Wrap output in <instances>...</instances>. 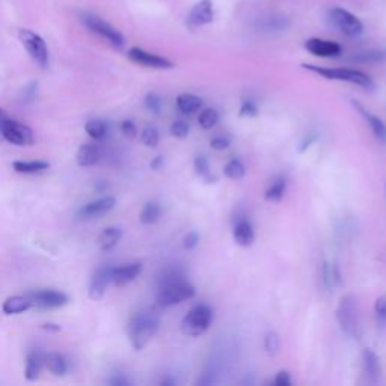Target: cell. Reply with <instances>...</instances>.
<instances>
[{"label": "cell", "instance_id": "4fadbf2b", "mask_svg": "<svg viewBox=\"0 0 386 386\" xmlns=\"http://www.w3.org/2000/svg\"><path fill=\"white\" fill-rule=\"evenodd\" d=\"M214 20V9H213V0H200L195 4V6L191 9V14L187 17V23L192 29L202 27L210 25Z\"/></svg>", "mask_w": 386, "mask_h": 386}, {"label": "cell", "instance_id": "6da1fadb", "mask_svg": "<svg viewBox=\"0 0 386 386\" xmlns=\"http://www.w3.org/2000/svg\"><path fill=\"white\" fill-rule=\"evenodd\" d=\"M158 315L154 311L136 312L128 323V338L135 350H142L158 331Z\"/></svg>", "mask_w": 386, "mask_h": 386}, {"label": "cell", "instance_id": "8d00e7d4", "mask_svg": "<svg viewBox=\"0 0 386 386\" xmlns=\"http://www.w3.org/2000/svg\"><path fill=\"white\" fill-rule=\"evenodd\" d=\"M145 107L150 111L151 113L154 115H158L162 112V107H163V102H162V97L158 94H154V92H150L146 94L145 97Z\"/></svg>", "mask_w": 386, "mask_h": 386}, {"label": "cell", "instance_id": "2e32d148", "mask_svg": "<svg viewBox=\"0 0 386 386\" xmlns=\"http://www.w3.org/2000/svg\"><path fill=\"white\" fill-rule=\"evenodd\" d=\"M233 237H234V242L243 247H247L254 243L255 231L251 221L247 219V217H239V219L235 221L233 226Z\"/></svg>", "mask_w": 386, "mask_h": 386}, {"label": "cell", "instance_id": "484cf974", "mask_svg": "<svg viewBox=\"0 0 386 386\" xmlns=\"http://www.w3.org/2000/svg\"><path fill=\"white\" fill-rule=\"evenodd\" d=\"M350 61L358 64H380L386 61V52L383 50H364L352 55Z\"/></svg>", "mask_w": 386, "mask_h": 386}, {"label": "cell", "instance_id": "cb8c5ba5", "mask_svg": "<svg viewBox=\"0 0 386 386\" xmlns=\"http://www.w3.org/2000/svg\"><path fill=\"white\" fill-rule=\"evenodd\" d=\"M32 301L29 299V296H13V298H8L4 302L2 310L8 315H14V314H22L27 311L29 308H32Z\"/></svg>", "mask_w": 386, "mask_h": 386}, {"label": "cell", "instance_id": "9c48e42d", "mask_svg": "<svg viewBox=\"0 0 386 386\" xmlns=\"http://www.w3.org/2000/svg\"><path fill=\"white\" fill-rule=\"evenodd\" d=\"M331 20L333 26L343 32L345 36L356 38L364 34V25L361 20L353 15L347 9L333 8L331 11Z\"/></svg>", "mask_w": 386, "mask_h": 386}, {"label": "cell", "instance_id": "8992f818", "mask_svg": "<svg viewBox=\"0 0 386 386\" xmlns=\"http://www.w3.org/2000/svg\"><path fill=\"white\" fill-rule=\"evenodd\" d=\"M0 133L9 144L17 146L34 144V133L31 128L9 118L2 109H0Z\"/></svg>", "mask_w": 386, "mask_h": 386}, {"label": "cell", "instance_id": "3957f363", "mask_svg": "<svg viewBox=\"0 0 386 386\" xmlns=\"http://www.w3.org/2000/svg\"><path fill=\"white\" fill-rule=\"evenodd\" d=\"M336 320H338L343 332L358 338L361 333V319H359V306L358 301L353 294H347L340 301L336 308Z\"/></svg>", "mask_w": 386, "mask_h": 386}, {"label": "cell", "instance_id": "d6a6232c", "mask_svg": "<svg viewBox=\"0 0 386 386\" xmlns=\"http://www.w3.org/2000/svg\"><path fill=\"white\" fill-rule=\"evenodd\" d=\"M86 133L89 137H92L94 141H102L107 135V124L100 120H92L86 124Z\"/></svg>", "mask_w": 386, "mask_h": 386}, {"label": "cell", "instance_id": "f6af8a7d", "mask_svg": "<svg viewBox=\"0 0 386 386\" xmlns=\"http://www.w3.org/2000/svg\"><path fill=\"white\" fill-rule=\"evenodd\" d=\"M198 242H200V235H198L196 233H189L184 237L183 246L187 251H191V249H195V247L198 246Z\"/></svg>", "mask_w": 386, "mask_h": 386}, {"label": "cell", "instance_id": "8fae6325", "mask_svg": "<svg viewBox=\"0 0 386 386\" xmlns=\"http://www.w3.org/2000/svg\"><path fill=\"white\" fill-rule=\"evenodd\" d=\"M27 296L29 299L32 301L34 306H38V308H44V310L61 308V306L67 305L68 302L67 294L57 290H38Z\"/></svg>", "mask_w": 386, "mask_h": 386}, {"label": "cell", "instance_id": "44dd1931", "mask_svg": "<svg viewBox=\"0 0 386 386\" xmlns=\"http://www.w3.org/2000/svg\"><path fill=\"white\" fill-rule=\"evenodd\" d=\"M44 365H46V354L38 350H32L26 358L25 378L31 382L36 380L39 378V374H41Z\"/></svg>", "mask_w": 386, "mask_h": 386}, {"label": "cell", "instance_id": "4316f807", "mask_svg": "<svg viewBox=\"0 0 386 386\" xmlns=\"http://www.w3.org/2000/svg\"><path fill=\"white\" fill-rule=\"evenodd\" d=\"M46 365L50 373L55 375H64L68 370V364L65 361L64 356L59 353H48L46 354Z\"/></svg>", "mask_w": 386, "mask_h": 386}, {"label": "cell", "instance_id": "7dc6e473", "mask_svg": "<svg viewBox=\"0 0 386 386\" xmlns=\"http://www.w3.org/2000/svg\"><path fill=\"white\" fill-rule=\"evenodd\" d=\"M109 383L113 385V386H127V385H130V380H128L127 378H124L123 374H115L113 378L109 380Z\"/></svg>", "mask_w": 386, "mask_h": 386}, {"label": "cell", "instance_id": "7bdbcfd3", "mask_svg": "<svg viewBox=\"0 0 386 386\" xmlns=\"http://www.w3.org/2000/svg\"><path fill=\"white\" fill-rule=\"evenodd\" d=\"M212 148L216 151H223L226 148L230 146V139L226 136H214L212 142H210Z\"/></svg>", "mask_w": 386, "mask_h": 386}, {"label": "cell", "instance_id": "bcb514c9", "mask_svg": "<svg viewBox=\"0 0 386 386\" xmlns=\"http://www.w3.org/2000/svg\"><path fill=\"white\" fill-rule=\"evenodd\" d=\"M273 383L278 385V386H290L293 383L290 373L289 371H280L278 374H276Z\"/></svg>", "mask_w": 386, "mask_h": 386}, {"label": "cell", "instance_id": "d6986e66", "mask_svg": "<svg viewBox=\"0 0 386 386\" xmlns=\"http://www.w3.org/2000/svg\"><path fill=\"white\" fill-rule=\"evenodd\" d=\"M362 362H364V370L365 374L371 383H378L382 378V367H380V359L378 358L371 349H364L362 352Z\"/></svg>", "mask_w": 386, "mask_h": 386}, {"label": "cell", "instance_id": "60d3db41", "mask_svg": "<svg viewBox=\"0 0 386 386\" xmlns=\"http://www.w3.org/2000/svg\"><path fill=\"white\" fill-rule=\"evenodd\" d=\"M374 312L379 324H386V296H380L374 303Z\"/></svg>", "mask_w": 386, "mask_h": 386}, {"label": "cell", "instance_id": "7c38bea8", "mask_svg": "<svg viewBox=\"0 0 386 386\" xmlns=\"http://www.w3.org/2000/svg\"><path fill=\"white\" fill-rule=\"evenodd\" d=\"M112 266H102L100 269H97L91 278V284H89V298L92 301H100L106 294L107 287L112 284Z\"/></svg>", "mask_w": 386, "mask_h": 386}, {"label": "cell", "instance_id": "ee69618b", "mask_svg": "<svg viewBox=\"0 0 386 386\" xmlns=\"http://www.w3.org/2000/svg\"><path fill=\"white\" fill-rule=\"evenodd\" d=\"M121 132L124 133L125 137H128V139H133V137H136L137 135V127L132 120H125L121 124Z\"/></svg>", "mask_w": 386, "mask_h": 386}, {"label": "cell", "instance_id": "681fc988", "mask_svg": "<svg viewBox=\"0 0 386 386\" xmlns=\"http://www.w3.org/2000/svg\"><path fill=\"white\" fill-rule=\"evenodd\" d=\"M315 141V136H310V137H305V141L301 144L302 146H301V151H305L306 150V148H310L311 146V144Z\"/></svg>", "mask_w": 386, "mask_h": 386}, {"label": "cell", "instance_id": "5bb4252c", "mask_svg": "<svg viewBox=\"0 0 386 386\" xmlns=\"http://www.w3.org/2000/svg\"><path fill=\"white\" fill-rule=\"evenodd\" d=\"M116 200L113 196H103L100 200H95L85 204L81 210H78L77 216L81 219H95V217H100L111 210L115 209Z\"/></svg>", "mask_w": 386, "mask_h": 386}, {"label": "cell", "instance_id": "5b68a950", "mask_svg": "<svg viewBox=\"0 0 386 386\" xmlns=\"http://www.w3.org/2000/svg\"><path fill=\"white\" fill-rule=\"evenodd\" d=\"M193 296H195V287L187 280H183V281H177L172 284L158 287L156 302L160 308H170V306L192 299Z\"/></svg>", "mask_w": 386, "mask_h": 386}, {"label": "cell", "instance_id": "e575fe53", "mask_svg": "<svg viewBox=\"0 0 386 386\" xmlns=\"http://www.w3.org/2000/svg\"><path fill=\"white\" fill-rule=\"evenodd\" d=\"M195 172L198 174V175H200V177H202V178H205V180L207 181H209V183H214L216 181V178L212 175V170H210V163H209V160H207V157H204V156H198L196 158H195Z\"/></svg>", "mask_w": 386, "mask_h": 386}, {"label": "cell", "instance_id": "ba28073f", "mask_svg": "<svg viewBox=\"0 0 386 386\" xmlns=\"http://www.w3.org/2000/svg\"><path fill=\"white\" fill-rule=\"evenodd\" d=\"M18 38H20V41H22L23 47L26 48V52L31 55L34 61L41 68H47L48 50H47L44 39L38 34L29 31V29H22V31L18 32Z\"/></svg>", "mask_w": 386, "mask_h": 386}, {"label": "cell", "instance_id": "7402d4cb", "mask_svg": "<svg viewBox=\"0 0 386 386\" xmlns=\"http://www.w3.org/2000/svg\"><path fill=\"white\" fill-rule=\"evenodd\" d=\"M100 156H102V151H100V148H98V145L91 144V142L83 144L77 151V157H76L77 165L82 167L94 166L98 163V160H100Z\"/></svg>", "mask_w": 386, "mask_h": 386}, {"label": "cell", "instance_id": "e0dca14e", "mask_svg": "<svg viewBox=\"0 0 386 386\" xmlns=\"http://www.w3.org/2000/svg\"><path fill=\"white\" fill-rule=\"evenodd\" d=\"M141 272H142L141 263H127L120 267H113L112 282L118 287H124L127 284L133 282L137 276H139Z\"/></svg>", "mask_w": 386, "mask_h": 386}, {"label": "cell", "instance_id": "f907efd6", "mask_svg": "<svg viewBox=\"0 0 386 386\" xmlns=\"http://www.w3.org/2000/svg\"><path fill=\"white\" fill-rule=\"evenodd\" d=\"M162 385H175V380H174V379H170V378H167V379L162 380Z\"/></svg>", "mask_w": 386, "mask_h": 386}, {"label": "cell", "instance_id": "c3c4849f", "mask_svg": "<svg viewBox=\"0 0 386 386\" xmlns=\"http://www.w3.org/2000/svg\"><path fill=\"white\" fill-rule=\"evenodd\" d=\"M162 166H163V156H157L151 162V167L157 171V170H162Z\"/></svg>", "mask_w": 386, "mask_h": 386}, {"label": "cell", "instance_id": "1f68e13d", "mask_svg": "<svg viewBox=\"0 0 386 386\" xmlns=\"http://www.w3.org/2000/svg\"><path fill=\"white\" fill-rule=\"evenodd\" d=\"M223 174L226 178H230V180H242L246 174V167L239 158H233V160L225 165Z\"/></svg>", "mask_w": 386, "mask_h": 386}, {"label": "cell", "instance_id": "836d02e7", "mask_svg": "<svg viewBox=\"0 0 386 386\" xmlns=\"http://www.w3.org/2000/svg\"><path fill=\"white\" fill-rule=\"evenodd\" d=\"M198 123H200L204 130H212L219 123V113L214 109H204L200 116H198Z\"/></svg>", "mask_w": 386, "mask_h": 386}, {"label": "cell", "instance_id": "f546056e", "mask_svg": "<svg viewBox=\"0 0 386 386\" xmlns=\"http://www.w3.org/2000/svg\"><path fill=\"white\" fill-rule=\"evenodd\" d=\"M162 216V207L158 202H146L144 205V209L141 212V222L145 223V225H153L156 223L158 219H160Z\"/></svg>", "mask_w": 386, "mask_h": 386}, {"label": "cell", "instance_id": "83f0119b", "mask_svg": "<svg viewBox=\"0 0 386 386\" xmlns=\"http://www.w3.org/2000/svg\"><path fill=\"white\" fill-rule=\"evenodd\" d=\"M322 281H323V285L326 290H332L333 287L338 284L340 281V273H338V269L336 267L329 263V261H324L323 263V267H322Z\"/></svg>", "mask_w": 386, "mask_h": 386}, {"label": "cell", "instance_id": "7a4b0ae2", "mask_svg": "<svg viewBox=\"0 0 386 386\" xmlns=\"http://www.w3.org/2000/svg\"><path fill=\"white\" fill-rule=\"evenodd\" d=\"M302 67L305 70L312 71L324 78H329V81L349 82L362 89H367V91H373L375 88L374 81L368 74L358 70H352V68H328V67H317V65H308V64H303Z\"/></svg>", "mask_w": 386, "mask_h": 386}, {"label": "cell", "instance_id": "f1b7e54d", "mask_svg": "<svg viewBox=\"0 0 386 386\" xmlns=\"http://www.w3.org/2000/svg\"><path fill=\"white\" fill-rule=\"evenodd\" d=\"M48 165L47 162H43V160H32V162H23V160H18V162H14L13 163V167L20 172V174H36V172H43L46 170H48Z\"/></svg>", "mask_w": 386, "mask_h": 386}, {"label": "cell", "instance_id": "b9f144b4", "mask_svg": "<svg viewBox=\"0 0 386 386\" xmlns=\"http://www.w3.org/2000/svg\"><path fill=\"white\" fill-rule=\"evenodd\" d=\"M256 113H259V106H256V103L254 100H243L242 106H240V116L243 118H251V116H255Z\"/></svg>", "mask_w": 386, "mask_h": 386}, {"label": "cell", "instance_id": "f35d334b", "mask_svg": "<svg viewBox=\"0 0 386 386\" xmlns=\"http://www.w3.org/2000/svg\"><path fill=\"white\" fill-rule=\"evenodd\" d=\"M280 335L276 333V332H269L266 335V338H264V347L267 350V353L275 356L276 353H278L280 350Z\"/></svg>", "mask_w": 386, "mask_h": 386}, {"label": "cell", "instance_id": "9a60e30c", "mask_svg": "<svg viewBox=\"0 0 386 386\" xmlns=\"http://www.w3.org/2000/svg\"><path fill=\"white\" fill-rule=\"evenodd\" d=\"M305 48L311 55L319 57H338L343 53V48L338 43L322 38L308 39V41L305 43Z\"/></svg>", "mask_w": 386, "mask_h": 386}, {"label": "cell", "instance_id": "4dcf8cb0", "mask_svg": "<svg viewBox=\"0 0 386 386\" xmlns=\"http://www.w3.org/2000/svg\"><path fill=\"white\" fill-rule=\"evenodd\" d=\"M287 191V181L284 178H276V180L269 186V189L266 191V200L270 202L281 201Z\"/></svg>", "mask_w": 386, "mask_h": 386}, {"label": "cell", "instance_id": "ac0fdd59", "mask_svg": "<svg viewBox=\"0 0 386 386\" xmlns=\"http://www.w3.org/2000/svg\"><path fill=\"white\" fill-rule=\"evenodd\" d=\"M353 107L361 113V116L364 118L367 124L370 125L373 135L375 136V139L382 144H386V124L380 120L379 116L373 115L371 112H368L367 109H365L359 102H352Z\"/></svg>", "mask_w": 386, "mask_h": 386}, {"label": "cell", "instance_id": "30bf717a", "mask_svg": "<svg viewBox=\"0 0 386 386\" xmlns=\"http://www.w3.org/2000/svg\"><path fill=\"white\" fill-rule=\"evenodd\" d=\"M128 57H130V61H133L135 64H139L148 68H156V70H170V68L174 67L170 59L142 50L139 47L130 48V50H128Z\"/></svg>", "mask_w": 386, "mask_h": 386}, {"label": "cell", "instance_id": "52a82bcc", "mask_svg": "<svg viewBox=\"0 0 386 386\" xmlns=\"http://www.w3.org/2000/svg\"><path fill=\"white\" fill-rule=\"evenodd\" d=\"M83 23L86 25L89 31L94 32L98 36H102L103 39H106V41L111 44L113 48H116V50H121V48H124V46H125L124 35L120 31H116L112 25H109L107 22H104V20H102L100 17L86 14V15H83Z\"/></svg>", "mask_w": 386, "mask_h": 386}, {"label": "cell", "instance_id": "d4e9b609", "mask_svg": "<svg viewBox=\"0 0 386 386\" xmlns=\"http://www.w3.org/2000/svg\"><path fill=\"white\" fill-rule=\"evenodd\" d=\"M121 237H123L121 228H118V226H109V228H106L100 234V237H98V246H100V249L104 252L112 251L118 244V242L121 240Z\"/></svg>", "mask_w": 386, "mask_h": 386}, {"label": "cell", "instance_id": "ffe728a7", "mask_svg": "<svg viewBox=\"0 0 386 386\" xmlns=\"http://www.w3.org/2000/svg\"><path fill=\"white\" fill-rule=\"evenodd\" d=\"M290 26V18L284 14H269L259 20V27L266 32H282Z\"/></svg>", "mask_w": 386, "mask_h": 386}, {"label": "cell", "instance_id": "74e56055", "mask_svg": "<svg viewBox=\"0 0 386 386\" xmlns=\"http://www.w3.org/2000/svg\"><path fill=\"white\" fill-rule=\"evenodd\" d=\"M183 280H186V276L180 269H167L163 272L160 280H158V287L166 285V284H172L177 281H183Z\"/></svg>", "mask_w": 386, "mask_h": 386}, {"label": "cell", "instance_id": "d590c367", "mask_svg": "<svg viewBox=\"0 0 386 386\" xmlns=\"http://www.w3.org/2000/svg\"><path fill=\"white\" fill-rule=\"evenodd\" d=\"M141 139L146 146L154 148L158 145V141H160V135H158V130L154 125H148L144 128Z\"/></svg>", "mask_w": 386, "mask_h": 386}, {"label": "cell", "instance_id": "603a6c76", "mask_svg": "<svg viewBox=\"0 0 386 386\" xmlns=\"http://www.w3.org/2000/svg\"><path fill=\"white\" fill-rule=\"evenodd\" d=\"M204 102L200 95L195 94H180L177 97V107L178 111L184 115H192L200 111Z\"/></svg>", "mask_w": 386, "mask_h": 386}, {"label": "cell", "instance_id": "ab89813d", "mask_svg": "<svg viewBox=\"0 0 386 386\" xmlns=\"http://www.w3.org/2000/svg\"><path fill=\"white\" fill-rule=\"evenodd\" d=\"M189 132H191V127L186 121L178 120L171 125V135L174 137H178V139H184V137L189 136Z\"/></svg>", "mask_w": 386, "mask_h": 386}, {"label": "cell", "instance_id": "277c9868", "mask_svg": "<svg viewBox=\"0 0 386 386\" xmlns=\"http://www.w3.org/2000/svg\"><path fill=\"white\" fill-rule=\"evenodd\" d=\"M213 323V310L209 305L198 303L187 312L181 320V331L184 335L189 336H200Z\"/></svg>", "mask_w": 386, "mask_h": 386}]
</instances>
